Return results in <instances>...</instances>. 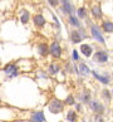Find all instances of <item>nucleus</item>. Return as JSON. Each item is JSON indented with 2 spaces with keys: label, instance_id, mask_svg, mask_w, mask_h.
<instances>
[{
  "label": "nucleus",
  "instance_id": "obj_14",
  "mask_svg": "<svg viewBox=\"0 0 113 122\" xmlns=\"http://www.w3.org/2000/svg\"><path fill=\"white\" fill-rule=\"evenodd\" d=\"M60 71H62V67H60V64H58L57 62L50 63L49 67H48V73L50 76H57Z\"/></svg>",
  "mask_w": 113,
  "mask_h": 122
},
{
  "label": "nucleus",
  "instance_id": "obj_20",
  "mask_svg": "<svg viewBox=\"0 0 113 122\" xmlns=\"http://www.w3.org/2000/svg\"><path fill=\"white\" fill-rule=\"evenodd\" d=\"M90 13H92V15H93V18L96 20L102 19V16H103L102 10H101V6H99V5H93L92 9H90Z\"/></svg>",
  "mask_w": 113,
  "mask_h": 122
},
{
  "label": "nucleus",
  "instance_id": "obj_22",
  "mask_svg": "<svg viewBox=\"0 0 113 122\" xmlns=\"http://www.w3.org/2000/svg\"><path fill=\"white\" fill-rule=\"evenodd\" d=\"M75 13H77V16H78L79 19H87V9H85L84 6L78 8L75 10Z\"/></svg>",
  "mask_w": 113,
  "mask_h": 122
},
{
  "label": "nucleus",
  "instance_id": "obj_29",
  "mask_svg": "<svg viewBox=\"0 0 113 122\" xmlns=\"http://www.w3.org/2000/svg\"><path fill=\"white\" fill-rule=\"evenodd\" d=\"M112 94H113V89H112Z\"/></svg>",
  "mask_w": 113,
  "mask_h": 122
},
{
  "label": "nucleus",
  "instance_id": "obj_19",
  "mask_svg": "<svg viewBox=\"0 0 113 122\" xmlns=\"http://www.w3.org/2000/svg\"><path fill=\"white\" fill-rule=\"evenodd\" d=\"M90 73H92L94 78H96L97 81H99L101 83H103V84H109L111 81H109V77H108V76H101V74H98L96 71H92Z\"/></svg>",
  "mask_w": 113,
  "mask_h": 122
},
{
  "label": "nucleus",
  "instance_id": "obj_10",
  "mask_svg": "<svg viewBox=\"0 0 113 122\" xmlns=\"http://www.w3.org/2000/svg\"><path fill=\"white\" fill-rule=\"evenodd\" d=\"M45 116L43 111H34L30 115V122H45Z\"/></svg>",
  "mask_w": 113,
  "mask_h": 122
},
{
  "label": "nucleus",
  "instance_id": "obj_15",
  "mask_svg": "<svg viewBox=\"0 0 113 122\" xmlns=\"http://www.w3.org/2000/svg\"><path fill=\"white\" fill-rule=\"evenodd\" d=\"M80 101H82L83 105H88L89 101L92 99V96H90V92H89V89H82L80 91Z\"/></svg>",
  "mask_w": 113,
  "mask_h": 122
},
{
  "label": "nucleus",
  "instance_id": "obj_7",
  "mask_svg": "<svg viewBox=\"0 0 113 122\" xmlns=\"http://www.w3.org/2000/svg\"><path fill=\"white\" fill-rule=\"evenodd\" d=\"M93 61L96 63H107L108 62V53L103 49H98V51L93 54Z\"/></svg>",
  "mask_w": 113,
  "mask_h": 122
},
{
  "label": "nucleus",
  "instance_id": "obj_16",
  "mask_svg": "<svg viewBox=\"0 0 113 122\" xmlns=\"http://www.w3.org/2000/svg\"><path fill=\"white\" fill-rule=\"evenodd\" d=\"M101 28L104 33H108V34L113 33V21L112 20H103L101 24Z\"/></svg>",
  "mask_w": 113,
  "mask_h": 122
},
{
  "label": "nucleus",
  "instance_id": "obj_9",
  "mask_svg": "<svg viewBox=\"0 0 113 122\" xmlns=\"http://www.w3.org/2000/svg\"><path fill=\"white\" fill-rule=\"evenodd\" d=\"M79 51H80V53H82L84 57H87V58H89V57L93 56V48H92V46H90V44H88V43L80 44Z\"/></svg>",
  "mask_w": 113,
  "mask_h": 122
},
{
  "label": "nucleus",
  "instance_id": "obj_30",
  "mask_svg": "<svg viewBox=\"0 0 113 122\" xmlns=\"http://www.w3.org/2000/svg\"><path fill=\"white\" fill-rule=\"evenodd\" d=\"M112 77H113V73H112Z\"/></svg>",
  "mask_w": 113,
  "mask_h": 122
},
{
  "label": "nucleus",
  "instance_id": "obj_26",
  "mask_svg": "<svg viewBox=\"0 0 113 122\" xmlns=\"http://www.w3.org/2000/svg\"><path fill=\"white\" fill-rule=\"evenodd\" d=\"M72 56H73V61H74V62H80V57H79V53H78V51H77V49H73Z\"/></svg>",
  "mask_w": 113,
  "mask_h": 122
},
{
  "label": "nucleus",
  "instance_id": "obj_11",
  "mask_svg": "<svg viewBox=\"0 0 113 122\" xmlns=\"http://www.w3.org/2000/svg\"><path fill=\"white\" fill-rule=\"evenodd\" d=\"M37 49H38V53H39V56L40 57H43V58H45V57H48L49 56V46L47 43H39L38 46H37Z\"/></svg>",
  "mask_w": 113,
  "mask_h": 122
},
{
  "label": "nucleus",
  "instance_id": "obj_1",
  "mask_svg": "<svg viewBox=\"0 0 113 122\" xmlns=\"http://www.w3.org/2000/svg\"><path fill=\"white\" fill-rule=\"evenodd\" d=\"M64 102H62L59 98H52L48 103V111L53 115H58L64 111Z\"/></svg>",
  "mask_w": 113,
  "mask_h": 122
},
{
  "label": "nucleus",
  "instance_id": "obj_3",
  "mask_svg": "<svg viewBox=\"0 0 113 122\" xmlns=\"http://www.w3.org/2000/svg\"><path fill=\"white\" fill-rule=\"evenodd\" d=\"M88 25H89V30H90V35H92V37L96 39L98 43L106 44V40H104V38H103V35H102V33H101V30H99L98 25L93 24L92 21H88Z\"/></svg>",
  "mask_w": 113,
  "mask_h": 122
},
{
  "label": "nucleus",
  "instance_id": "obj_17",
  "mask_svg": "<svg viewBox=\"0 0 113 122\" xmlns=\"http://www.w3.org/2000/svg\"><path fill=\"white\" fill-rule=\"evenodd\" d=\"M68 23H69L72 26H74V28H80V26H82V24H80V20H79V18L75 14H70V15H68Z\"/></svg>",
  "mask_w": 113,
  "mask_h": 122
},
{
  "label": "nucleus",
  "instance_id": "obj_4",
  "mask_svg": "<svg viewBox=\"0 0 113 122\" xmlns=\"http://www.w3.org/2000/svg\"><path fill=\"white\" fill-rule=\"evenodd\" d=\"M49 54H50L54 59H59V58H62L63 48H62L59 42H53L50 46H49Z\"/></svg>",
  "mask_w": 113,
  "mask_h": 122
},
{
  "label": "nucleus",
  "instance_id": "obj_8",
  "mask_svg": "<svg viewBox=\"0 0 113 122\" xmlns=\"http://www.w3.org/2000/svg\"><path fill=\"white\" fill-rule=\"evenodd\" d=\"M60 6H62L63 13L67 15H70V14H74L75 13V9L70 0H60Z\"/></svg>",
  "mask_w": 113,
  "mask_h": 122
},
{
  "label": "nucleus",
  "instance_id": "obj_18",
  "mask_svg": "<svg viewBox=\"0 0 113 122\" xmlns=\"http://www.w3.org/2000/svg\"><path fill=\"white\" fill-rule=\"evenodd\" d=\"M77 68L79 71V76H88L90 72H92L89 69V67L83 62H78V67H77Z\"/></svg>",
  "mask_w": 113,
  "mask_h": 122
},
{
  "label": "nucleus",
  "instance_id": "obj_27",
  "mask_svg": "<svg viewBox=\"0 0 113 122\" xmlns=\"http://www.w3.org/2000/svg\"><path fill=\"white\" fill-rule=\"evenodd\" d=\"M48 3L52 8H58L60 5V0H48Z\"/></svg>",
  "mask_w": 113,
  "mask_h": 122
},
{
  "label": "nucleus",
  "instance_id": "obj_6",
  "mask_svg": "<svg viewBox=\"0 0 113 122\" xmlns=\"http://www.w3.org/2000/svg\"><path fill=\"white\" fill-rule=\"evenodd\" d=\"M4 73H5L9 78H14V77H18L19 76V68H18V66L14 64V63H9L4 67Z\"/></svg>",
  "mask_w": 113,
  "mask_h": 122
},
{
  "label": "nucleus",
  "instance_id": "obj_25",
  "mask_svg": "<svg viewBox=\"0 0 113 122\" xmlns=\"http://www.w3.org/2000/svg\"><path fill=\"white\" fill-rule=\"evenodd\" d=\"M92 122H104V120H103V115L94 113L93 117H92Z\"/></svg>",
  "mask_w": 113,
  "mask_h": 122
},
{
  "label": "nucleus",
  "instance_id": "obj_23",
  "mask_svg": "<svg viewBox=\"0 0 113 122\" xmlns=\"http://www.w3.org/2000/svg\"><path fill=\"white\" fill-rule=\"evenodd\" d=\"M75 97L73 96V94H68V96L65 97V99H64V105H67V106H74L75 105Z\"/></svg>",
  "mask_w": 113,
  "mask_h": 122
},
{
  "label": "nucleus",
  "instance_id": "obj_21",
  "mask_svg": "<svg viewBox=\"0 0 113 122\" xmlns=\"http://www.w3.org/2000/svg\"><path fill=\"white\" fill-rule=\"evenodd\" d=\"M101 98H102V101L104 102V103H111V92H109V89H107V88H103L102 91H101Z\"/></svg>",
  "mask_w": 113,
  "mask_h": 122
},
{
  "label": "nucleus",
  "instance_id": "obj_5",
  "mask_svg": "<svg viewBox=\"0 0 113 122\" xmlns=\"http://www.w3.org/2000/svg\"><path fill=\"white\" fill-rule=\"evenodd\" d=\"M83 38H84L83 29L75 28V29H73V30H70V33H69V39H70V42L73 43V44L80 43V42L83 40Z\"/></svg>",
  "mask_w": 113,
  "mask_h": 122
},
{
  "label": "nucleus",
  "instance_id": "obj_12",
  "mask_svg": "<svg viewBox=\"0 0 113 122\" xmlns=\"http://www.w3.org/2000/svg\"><path fill=\"white\" fill-rule=\"evenodd\" d=\"M65 120H67L68 122H78V120H79L78 112H77L75 110H72V108H69V110L67 111Z\"/></svg>",
  "mask_w": 113,
  "mask_h": 122
},
{
  "label": "nucleus",
  "instance_id": "obj_2",
  "mask_svg": "<svg viewBox=\"0 0 113 122\" xmlns=\"http://www.w3.org/2000/svg\"><path fill=\"white\" fill-rule=\"evenodd\" d=\"M89 108L93 111V113H97V115H104V111H106V106L102 101H98V99H90L89 103H88Z\"/></svg>",
  "mask_w": 113,
  "mask_h": 122
},
{
  "label": "nucleus",
  "instance_id": "obj_13",
  "mask_svg": "<svg viewBox=\"0 0 113 122\" xmlns=\"http://www.w3.org/2000/svg\"><path fill=\"white\" fill-rule=\"evenodd\" d=\"M33 23L37 28H43L45 25V23H47V20H45V18L42 14H35L33 16Z\"/></svg>",
  "mask_w": 113,
  "mask_h": 122
},
{
  "label": "nucleus",
  "instance_id": "obj_24",
  "mask_svg": "<svg viewBox=\"0 0 113 122\" xmlns=\"http://www.w3.org/2000/svg\"><path fill=\"white\" fill-rule=\"evenodd\" d=\"M29 20H30L29 11H23V13H21V16H20V21H21L23 24H28Z\"/></svg>",
  "mask_w": 113,
  "mask_h": 122
},
{
  "label": "nucleus",
  "instance_id": "obj_28",
  "mask_svg": "<svg viewBox=\"0 0 113 122\" xmlns=\"http://www.w3.org/2000/svg\"><path fill=\"white\" fill-rule=\"evenodd\" d=\"M75 111H78V112H82L80 110H82V105H80V103H75Z\"/></svg>",
  "mask_w": 113,
  "mask_h": 122
}]
</instances>
